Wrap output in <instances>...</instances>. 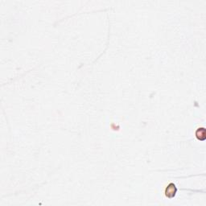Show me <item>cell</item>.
Returning a JSON list of instances; mask_svg holds the SVG:
<instances>
[{
	"instance_id": "1",
	"label": "cell",
	"mask_w": 206,
	"mask_h": 206,
	"mask_svg": "<svg viewBox=\"0 0 206 206\" xmlns=\"http://www.w3.org/2000/svg\"><path fill=\"white\" fill-rule=\"evenodd\" d=\"M176 187L173 185V184H170V185L167 187V189H166V196H167V197H169V198H171V197L175 196L176 193Z\"/></svg>"
}]
</instances>
